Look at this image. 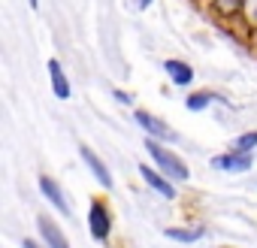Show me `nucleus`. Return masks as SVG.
Segmentation results:
<instances>
[{
    "label": "nucleus",
    "instance_id": "nucleus-12",
    "mask_svg": "<svg viewBox=\"0 0 257 248\" xmlns=\"http://www.w3.org/2000/svg\"><path fill=\"white\" fill-rule=\"evenodd\" d=\"M215 100H221L215 91H206V88H200V91H191V94L185 97V109H188V112H203V109H209Z\"/></svg>",
    "mask_w": 257,
    "mask_h": 248
},
{
    "label": "nucleus",
    "instance_id": "nucleus-7",
    "mask_svg": "<svg viewBox=\"0 0 257 248\" xmlns=\"http://www.w3.org/2000/svg\"><path fill=\"white\" fill-rule=\"evenodd\" d=\"M37 185H40V194L64 215V218H70L73 215V209H70V203H67V194H64V188L58 185V179H52L49 173H43L40 179H37Z\"/></svg>",
    "mask_w": 257,
    "mask_h": 248
},
{
    "label": "nucleus",
    "instance_id": "nucleus-8",
    "mask_svg": "<svg viewBox=\"0 0 257 248\" xmlns=\"http://www.w3.org/2000/svg\"><path fill=\"white\" fill-rule=\"evenodd\" d=\"M37 233H40V242H43L46 248H70L67 233H64L61 224H58L55 218H49V215H40V218H37Z\"/></svg>",
    "mask_w": 257,
    "mask_h": 248
},
{
    "label": "nucleus",
    "instance_id": "nucleus-10",
    "mask_svg": "<svg viewBox=\"0 0 257 248\" xmlns=\"http://www.w3.org/2000/svg\"><path fill=\"white\" fill-rule=\"evenodd\" d=\"M164 73H167V76H170V82H173V85H179V88L194 85V67H191L188 61L167 58V61H164Z\"/></svg>",
    "mask_w": 257,
    "mask_h": 248
},
{
    "label": "nucleus",
    "instance_id": "nucleus-17",
    "mask_svg": "<svg viewBox=\"0 0 257 248\" xmlns=\"http://www.w3.org/2000/svg\"><path fill=\"white\" fill-rule=\"evenodd\" d=\"M22 248H46V245H43L40 239H31V236H25V239H22Z\"/></svg>",
    "mask_w": 257,
    "mask_h": 248
},
{
    "label": "nucleus",
    "instance_id": "nucleus-14",
    "mask_svg": "<svg viewBox=\"0 0 257 248\" xmlns=\"http://www.w3.org/2000/svg\"><path fill=\"white\" fill-rule=\"evenodd\" d=\"M239 25L257 37V0H242V16H239Z\"/></svg>",
    "mask_w": 257,
    "mask_h": 248
},
{
    "label": "nucleus",
    "instance_id": "nucleus-9",
    "mask_svg": "<svg viewBox=\"0 0 257 248\" xmlns=\"http://www.w3.org/2000/svg\"><path fill=\"white\" fill-rule=\"evenodd\" d=\"M46 70H49V85H52V94H55L58 100H70V97H73V82H70V76H67L64 64H61L58 58H49Z\"/></svg>",
    "mask_w": 257,
    "mask_h": 248
},
{
    "label": "nucleus",
    "instance_id": "nucleus-15",
    "mask_svg": "<svg viewBox=\"0 0 257 248\" xmlns=\"http://www.w3.org/2000/svg\"><path fill=\"white\" fill-rule=\"evenodd\" d=\"M254 149H257V131L239 134V137L233 140V146H230V152H242V155H251Z\"/></svg>",
    "mask_w": 257,
    "mask_h": 248
},
{
    "label": "nucleus",
    "instance_id": "nucleus-6",
    "mask_svg": "<svg viewBox=\"0 0 257 248\" xmlns=\"http://www.w3.org/2000/svg\"><path fill=\"white\" fill-rule=\"evenodd\" d=\"M140 179L158 194V197H167V200H176V182L170 176H164L158 167H149V164H140Z\"/></svg>",
    "mask_w": 257,
    "mask_h": 248
},
{
    "label": "nucleus",
    "instance_id": "nucleus-19",
    "mask_svg": "<svg viewBox=\"0 0 257 248\" xmlns=\"http://www.w3.org/2000/svg\"><path fill=\"white\" fill-rule=\"evenodd\" d=\"M28 4H31V10H40V0H28Z\"/></svg>",
    "mask_w": 257,
    "mask_h": 248
},
{
    "label": "nucleus",
    "instance_id": "nucleus-1",
    "mask_svg": "<svg viewBox=\"0 0 257 248\" xmlns=\"http://www.w3.org/2000/svg\"><path fill=\"white\" fill-rule=\"evenodd\" d=\"M146 152H149V158L155 161V167H158L164 176H170L173 182H188V179H191L188 164H185L167 143H158V140H149V137H146Z\"/></svg>",
    "mask_w": 257,
    "mask_h": 248
},
{
    "label": "nucleus",
    "instance_id": "nucleus-2",
    "mask_svg": "<svg viewBox=\"0 0 257 248\" xmlns=\"http://www.w3.org/2000/svg\"><path fill=\"white\" fill-rule=\"evenodd\" d=\"M88 233L97 242H109V236H112V209L103 197H94L88 206Z\"/></svg>",
    "mask_w": 257,
    "mask_h": 248
},
{
    "label": "nucleus",
    "instance_id": "nucleus-3",
    "mask_svg": "<svg viewBox=\"0 0 257 248\" xmlns=\"http://www.w3.org/2000/svg\"><path fill=\"white\" fill-rule=\"evenodd\" d=\"M134 118H137V124L143 128V134H146L149 140H158V143H173V140H176V134L170 131V124H167L164 118H158L155 112H149V109H137Z\"/></svg>",
    "mask_w": 257,
    "mask_h": 248
},
{
    "label": "nucleus",
    "instance_id": "nucleus-16",
    "mask_svg": "<svg viewBox=\"0 0 257 248\" xmlns=\"http://www.w3.org/2000/svg\"><path fill=\"white\" fill-rule=\"evenodd\" d=\"M112 97H115L121 106H131V103H134V97L127 94V91H121V88H115V91H112Z\"/></svg>",
    "mask_w": 257,
    "mask_h": 248
},
{
    "label": "nucleus",
    "instance_id": "nucleus-11",
    "mask_svg": "<svg viewBox=\"0 0 257 248\" xmlns=\"http://www.w3.org/2000/svg\"><path fill=\"white\" fill-rule=\"evenodd\" d=\"M209 4V13L227 25H239V16H242V0H206Z\"/></svg>",
    "mask_w": 257,
    "mask_h": 248
},
{
    "label": "nucleus",
    "instance_id": "nucleus-13",
    "mask_svg": "<svg viewBox=\"0 0 257 248\" xmlns=\"http://www.w3.org/2000/svg\"><path fill=\"white\" fill-rule=\"evenodd\" d=\"M164 236H167V239H173V242L191 245V242L203 239V227H167V230H164Z\"/></svg>",
    "mask_w": 257,
    "mask_h": 248
},
{
    "label": "nucleus",
    "instance_id": "nucleus-5",
    "mask_svg": "<svg viewBox=\"0 0 257 248\" xmlns=\"http://www.w3.org/2000/svg\"><path fill=\"white\" fill-rule=\"evenodd\" d=\"M79 155H82L85 167L91 170V176L97 179V185H100L103 191H112V188H115V179H112V173H109L106 161H103V158H100L94 149H88V146H79Z\"/></svg>",
    "mask_w": 257,
    "mask_h": 248
},
{
    "label": "nucleus",
    "instance_id": "nucleus-4",
    "mask_svg": "<svg viewBox=\"0 0 257 248\" xmlns=\"http://www.w3.org/2000/svg\"><path fill=\"white\" fill-rule=\"evenodd\" d=\"M209 167L218 170V173H248V170L254 167V158L227 149V152H221V155H212V158H209Z\"/></svg>",
    "mask_w": 257,
    "mask_h": 248
},
{
    "label": "nucleus",
    "instance_id": "nucleus-18",
    "mask_svg": "<svg viewBox=\"0 0 257 248\" xmlns=\"http://www.w3.org/2000/svg\"><path fill=\"white\" fill-rule=\"evenodd\" d=\"M134 4H137V10H149V7L155 4V0H134Z\"/></svg>",
    "mask_w": 257,
    "mask_h": 248
}]
</instances>
